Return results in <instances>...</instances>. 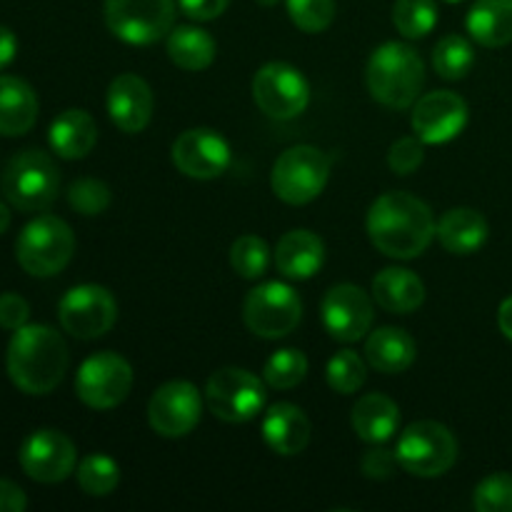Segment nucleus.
<instances>
[{
  "label": "nucleus",
  "instance_id": "1",
  "mask_svg": "<svg viewBox=\"0 0 512 512\" xmlns=\"http://www.w3.org/2000/svg\"><path fill=\"white\" fill-rule=\"evenodd\" d=\"M433 210L410 193H385L370 205L368 235L388 258L413 260L428 250L435 238Z\"/></svg>",
  "mask_w": 512,
  "mask_h": 512
},
{
  "label": "nucleus",
  "instance_id": "2",
  "mask_svg": "<svg viewBox=\"0 0 512 512\" xmlns=\"http://www.w3.org/2000/svg\"><path fill=\"white\" fill-rule=\"evenodd\" d=\"M68 345L50 325H23L8 345V375L28 395L53 393L68 370Z\"/></svg>",
  "mask_w": 512,
  "mask_h": 512
},
{
  "label": "nucleus",
  "instance_id": "3",
  "mask_svg": "<svg viewBox=\"0 0 512 512\" xmlns=\"http://www.w3.org/2000/svg\"><path fill=\"white\" fill-rule=\"evenodd\" d=\"M370 95L388 108L403 110L418 100L425 83V65L408 43H383L373 50L365 70Z\"/></svg>",
  "mask_w": 512,
  "mask_h": 512
},
{
  "label": "nucleus",
  "instance_id": "4",
  "mask_svg": "<svg viewBox=\"0 0 512 512\" xmlns=\"http://www.w3.org/2000/svg\"><path fill=\"white\" fill-rule=\"evenodd\" d=\"M0 190L13 208L23 213H38V210L50 208L58 198L60 170L43 150H20L5 165Z\"/></svg>",
  "mask_w": 512,
  "mask_h": 512
},
{
  "label": "nucleus",
  "instance_id": "5",
  "mask_svg": "<svg viewBox=\"0 0 512 512\" xmlns=\"http://www.w3.org/2000/svg\"><path fill=\"white\" fill-rule=\"evenodd\" d=\"M75 253V235L65 220L55 215H38L30 220L15 243L20 268L35 278L58 275Z\"/></svg>",
  "mask_w": 512,
  "mask_h": 512
},
{
  "label": "nucleus",
  "instance_id": "6",
  "mask_svg": "<svg viewBox=\"0 0 512 512\" xmlns=\"http://www.w3.org/2000/svg\"><path fill=\"white\" fill-rule=\"evenodd\" d=\"M398 465L418 478H440L458 460V443L445 425L420 420L405 428L395 448Z\"/></svg>",
  "mask_w": 512,
  "mask_h": 512
},
{
  "label": "nucleus",
  "instance_id": "7",
  "mask_svg": "<svg viewBox=\"0 0 512 512\" xmlns=\"http://www.w3.org/2000/svg\"><path fill=\"white\" fill-rule=\"evenodd\" d=\"M330 178V158L313 145L288 148L273 165V193L288 205H308L325 190Z\"/></svg>",
  "mask_w": 512,
  "mask_h": 512
},
{
  "label": "nucleus",
  "instance_id": "8",
  "mask_svg": "<svg viewBox=\"0 0 512 512\" xmlns=\"http://www.w3.org/2000/svg\"><path fill=\"white\" fill-rule=\"evenodd\" d=\"M175 0H105V25L130 45H153L173 30Z\"/></svg>",
  "mask_w": 512,
  "mask_h": 512
},
{
  "label": "nucleus",
  "instance_id": "9",
  "mask_svg": "<svg viewBox=\"0 0 512 512\" xmlns=\"http://www.w3.org/2000/svg\"><path fill=\"white\" fill-rule=\"evenodd\" d=\"M205 403L223 423H248L263 410L265 385L245 368H220L208 378Z\"/></svg>",
  "mask_w": 512,
  "mask_h": 512
},
{
  "label": "nucleus",
  "instance_id": "10",
  "mask_svg": "<svg viewBox=\"0 0 512 512\" xmlns=\"http://www.w3.org/2000/svg\"><path fill=\"white\" fill-rule=\"evenodd\" d=\"M303 318L298 293L285 283H263L248 293L243 303V320L250 333L265 340H278L293 333Z\"/></svg>",
  "mask_w": 512,
  "mask_h": 512
},
{
  "label": "nucleus",
  "instance_id": "11",
  "mask_svg": "<svg viewBox=\"0 0 512 512\" xmlns=\"http://www.w3.org/2000/svg\"><path fill=\"white\" fill-rule=\"evenodd\" d=\"M58 318L65 333L78 340H95L110 333L118 320V303L103 285H75L63 295Z\"/></svg>",
  "mask_w": 512,
  "mask_h": 512
},
{
  "label": "nucleus",
  "instance_id": "12",
  "mask_svg": "<svg viewBox=\"0 0 512 512\" xmlns=\"http://www.w3.org/2000/svg\"><path fill=\"white\" fill-rule=\"evenodd\" d=\"M130 388H133V368L123 355L110 350L83 360L75 378V393L93 410L115 408L128 398Z\"/></svg>",
  "mask_w": 512,
  "mask_h": 512
},
{
  "label": "nucleus",
  "instance_id": "13",
  "mask_svg": "<svg viewBox=\"0 0 512 512\" xmlns=\"http://www.w3.org/2000/svg\"><path fill=\"white\" fill-rule=\"evenodd\" d=\"M253 100L268 118H298L310 103V85L293 65L268 63L255 73Z\"/></svg>",
  "mask_w": 512,
  "mask_h": 512
},
{
  "label": "nucleus",
  "instance_id": "14",
  "mask_svg": "<svg viewBox=\"0 0 512 512\" xmlns=\"http://www.w3.org/2000/svg\"><path fill=\"white\" fill-rule=\"evenodd\" d=\"M203 415V398L188 380L160 385L148 403V423L163 438H185Z\"/></svg>",
  "mask_w": 512,
  "mask_h": 512
},
{
  "label": "nucleus",
  "instance_id": "15",
  "mask_svg": "<svg viewBox=\"0 0 512 512\" xmlns=\"http://www.w3.org/2000/svg\"><path fill=\"white\" fill-rule=\"evenodd\" d=\"M75 445L60 430H35L20 445V468L35 483H63L75 470Z\"/></svg>",
  "mask_w": 512,
  "mask_h": 512
},
{
  "label": "nucleus",
  "instance_id": "16",
  "mask_svg": "<svg viewBox=\"0 0 512 512\" xmlns=\"http://www.w3.org/2000/svg\"><path fill=\"white\" fill-rule=\"evenodd\" d=\"M410 125L425 145L450 143L468 125V105L453 90H435L415 103Z\"/></svg>",
  "mask_w": 512,
  "mask_h": 512
},
{
  "label": "nucleus",
  "instance_id": "17",
  "mask_svg": "<svg viewBox=\"0 0 512 512\" xmlns=\"http://www.w3.org/2000/svg\"><path fill=\"white\" fill-rule=\"evenodd\" d=\"M173 163L183 175L195 180H213L230 165V145L210 128H193L173 143Z\"/></svg>",
  "mask_w": 512,
  "mask_h": 512
},
{
  "label": "nucleus",
  "instance_id": "18",
  "mask_svg": "<svg viewBox=\"0 0 512 512\" xmlns=\"http://www.w3.org/2000/svg\"><path fill=\"white\" fill-rule=\"evenodd\" d=\"M323 325L330 338L355 343L373 325V300L358 285H335L323 298Z\"/></svg>",
  "mask_w": 512,
  "mask_h": 512
},
{
  "label": "nucleus",
  "instance_id": "19",
  "mask_svg": "<svg viewBox=\"0 0 512 512\" xmlns=\"http://www.w3.org/2000/svg\"><path fill=\"white\" fill-rule=\"evenodd\" d=\"M108 115L123 133H140L153 118V90L140 75L123 73L108 88Z\"/></svg>",
  "mask_w": 512,
  "mask_h": 512
},
{
  "label": "nucleus",
  "instance_id": "20",
  "mask_svg": "<svg viewBox=\"0 0 512 512\" xmlns=\"http://www.w3.org/2000/svg\"><path fill=\"white\" fill-rule=\"evenodd\" d=\"M310 420L298 405L293 403H278L265 413L263 418V438L273 453L298 455L308 448L310 443Z\"/></svg>",
  "mask_w": 512,
  "mask_h": 512
},
{
  "label": "nucleus",
  "instance_id": "21",
  "mask_svg": "<svg viewBox=\"0 0 512 512\" xmlns=\"http://www.w3.org/2000/svg\"><path fill=\"white\" fill-rule=\"evenodd\" d=\"M325 245L310 230H290L278 240L275 265L290 280H308L323 268Z\"/></svg>",
  "mask_w": 512,
  "mask_h": 512
},
{
  "label": "nucleus",
  "instance_id": "22",
  "mask_svg": "<svg viewBox=\"0 0 512 512\" xmlns=\"http://www.w3.org/2000/svg\"><path fill=\"white\" fill-rule=\"evenodd\" d=\"M50 148L65 160H80L98 143V125L93 115L80 108L63 110L50 125Z\"/></svg>",
  "mask_w": 512,
  "mask_h": 512
},
{
  "label": "nucleus",
  "instance_id": "23",
  "mask_svg": "<svg viewBox=\"0 0 512 512\" xmlns=\"http://www.w3.org/2000/svg\"><path fill=\"white\" fill-rule=\"evenodd\" d=\"M38 120V98L25 80L0 75V135L18 138Z\"/></svg>",
  "mask_w": 512,
  "mask_h": 512
},
{
  "label": "nucleus",
  "instance_id": "24",
  "mask_svg": "<svg viewBox=\"0 0 512 512\" xmlns=\"http://www.w3.org/2000/svg\"><path fill=\"white\" fill-rule=\"evenodd\" d=\"M373 300L388 313L408 315L425 300V285L413 270L385 268L373 280Z\"/></svg>",
  "mask_w": 512,
  "mask_h": 512
},
{
  "label": "nucleus",
  "instance_id": "25",
  "mask_svg": "<svg viewBox=\"0 0 512 512\" xmlns=\"http://www.w3.org/2000/svg\"><path fill=\"white\" fill-rule=\"evenodd\" d=\"M488 220L473 208H453L440 218L435 235L440 245L453 255H473L488 240Z\"/></svg>",
  "mask_w": 512,
  "mask_h": 512
},
{
  "label": "nucleus",
  "instance_id": "26",
  "mask_svg": "<svg viewBox=\"0 0 512 512\" xmlns=\"http://www.w3.org/2000/svg\"><path fill=\"white\" fill-rule=\"evenodd\" d=\"M353 430L360 440L370 445L388 443L400 425V408L388 395L368 393L355 403L353 408Z\"/></svg>",
  "mask_w": 512,
  "mask_h": 512
},
{
  "label": "nucleus",
  "instance_id": "27",
  "mask_svg": "<svg viewBox=\"0 0 512 512\" xmlns=\"http://www.w3.org/2000/svg\"><path fill=\"white\" fill-rule=\"evenodd\" d=\"M415 340L403 328H380L365 343V358L385 375L405 373L415 363Z\"/></svg>",
  "mask_w": 512,
  "mask_h": 512
},
{
  "label": "nucleus",
  "instance_id": "28",
  "mask_svg": "<svg viewBox=\"0 0 512 512\" xmlns=\"http://www.w3.org/2000/svg\"><path fill=\"white\" fill-rule=\"evenodd\" d=\"M465 25L470 38L485 48L512 43V0H478Z\"/></svg>",
  "mask_w": 512,
  "mask_h": 512
},
{
  "label": "nucleus",
  "instance_id": "29",
  "mask_svg": "<svg viewBox=\"0 0 512 512\" xmlns=\"http://www.w3.org/2000/svg\"><path fill=\"white\" fill-rule=\"evenodd\" d=\"M215 53L213 35L198 25H178L168 33V55L178 68L198 73L213 65Z\"/></svg>",
  "mask_w": 512,
  "mask_h": 512
},
{
  "label": "nucleus",
  "instance_id": "30",
  "mask_svg": "<svg viewBox=\"0 0 512 512\" xmlns=\"http://www.w3.org/2000/svg\"><path fill=\"white\" fill-rule=\"evenodd\" d=\"M475 50L470 40L463 35H445L433 50V68L438 70L440 78L460 80L473 70Z\"/></svg>",
  "mask_w": 512,
  "mask_h": 512
},
{
  "label": "nucleus",
  "instance_id": "31",
  "mask_svg": "<svg viewBox=\"0 0 512 512\" xmlns=\"http://www.w3.org/2000/svg\"><path fill=\"white\" fill-rule=\"evenodd\" d=\"M120 483V465L110 455H85L78 465V485L93 498L110 495Z\"/></svg>",
  "mask_w": 512,
  "mask_h": 512
},
{
  "label": "nucleus",
  "instance_id": "32",
  "mask_svg": "<svg viewBox=\"0 0 512 512\" xmlns=\"http://www.w3.org/2000/svg\"><path fill=\"white\" fill-rule=\"evenodd\" d=\"M393 23L405 38H425L438 23V5L435 0H395Z\"/></svg>",
  "mask_w": 512,
  "mask_h": 512
},
{
  "label": "nucleus",
  "instance_id": "33",
  "mask_svg": "<svg viewBox=\"0 0 512 512\" xmlns=\"http://www.w3.org/2000/svg\"><path fill=\"white\" fill-rule=\"evenodd\" d=\"M325 378H328V385L335 393L353 395L363 388L365 378H368V368H365V360L355 350H340L330 358Z\"/></svg>",
  "mask_w": 512,
  "mask_h": 512
},
{
  "label": "nucleus",
  "instance_id": "34",
  "mask_svg": "<svg viewBox=\"0 0 512 512\" xmlns=\"http://www.w3.org/2000/svg\"><path fill=\"white\" fill-rule=\"evenodd\" d=\"M305 373H308V358L300 350L285 348L278 350L265 363V383L275 390H290L298 383H303Z\"/></svg>",
  "mask_w": 512,
  "mask_h": 512
},
{
  "label": "nucleus",
  "instance_id": "35",
  "mask_svg": "<svg viewBox=\"0 0 512 512\" xmlns=\"http://www.w3.org/2000/svg\"><path fill=\"white\" fill-rule=\"evenodd\" d=\"M230 265L245 280H255L265 275L270 265V250L258 235H243L230 248Z\"/></svg>",
  "mask_w": 512,
  "mask_h": 512
},
{
  "label": "nucleus",
  "instance_id": "36",
  "mask_svg": "<svg viewBox=\"0 0 512 512\" xmlns=\"http://www.w3.org/2000/svg\"><path fill=\"white\" fill-rule=\"evenodd\" d=\"M288 15L303 33H323L335 20V0H288Z\"/></svg>",
  "mask_w": 512,
  "mask_h": 512
},
{
  "label": "nucleus",
  "instance_id": "37",
  "mask_svg": "<svg viewBox=\"0 0 512 512\" xmlns=\"http://www.w3.org/2000/svg\"><path fill=\"white\" fill-rule=\"evenodd\" d=\"M475 510L480 512H512V475L493 473L475 488Z\"/></svg>",
  "mask_w": 512,
  "mask_h": 512
},
{
  "label": "nucleus",
  "instance_id": "38",
  "mask_svg": "<svg viewBox=\"0 0 512 512\" xmlns=\"http://www.w3.org/2000/svg\"><path fill=\"white\" fill-rule=\"evenodd\" d=\"M70 208L80 215H100L110 205V188L100 180L83 178L75 180L68 190Z\"/></svg>",
  "mask_w": 512,
  "mask_h": 512
},
{
  "label": "nucleus",
  "instance_id": "39",
  "mask_svg": "<svg viewBox=\"0 0 512 512\" xmlns=\"http://www.w3.org/2000/svg\"><path fill=\"white\" fill-rule=\"evenodd\" d=\"M423 140L420 138H400L398 143H393L388 153V165L393 173L398 175H410L423 165Z\"/></svg>",
  "mask_w": 512,
  "mask_h": 512
},
{
  "label": "nucleus",
  "instance_id": "40",
  "mask_svg": "<svg viewBox=\"0 0 512 512\" xmlns=\"http://www.w3.org/2000/svg\"><path fill=\"white\" fill-rule=\"evenodd\" d=\"M30 318V305L23 295L18 293H5L0 295V328L5 330H20L28 325Z\"/></svg>",
  "mask_w": 512,
  "mask_h": 512
},
{
  "label": "nucleus",
  "instance_id": "41",
  "mask_svg": "<svg viewBox=\"0 0 512 512\" xmlns=\"http://www.w3.org/2000/svg\"><path fill=\"white\" fill-rule=\"evenodd\" d=\"M395 465H398L395 453H390V450H383V448H373L363 455V463H360V468H363L365 478L388 480L390 475H393Z\"/></svg>",
  "mask_w": 512,
  "mask_h": 512
},
{
  "label": "nucleus",
  "instance_id": "42",
  "mask_svg": "<svg viewBox=\"0 0 512 512\" xmlns=\"http://www.w3.org/2000/svg\"><path fill=\"white\" fill-rule=\"evenodd\" d=\"M230 0H178L180 10L193 20H215L225 13Z\"/></svg>",
  "mask_w": 512,
  "mask_h": 512
},
{
  "label": "nucleus",
  "instance_id": "43",
  "mask_svg": "<svg viewBox=\"0 0 512 512\" xmlns=\"http://www.w3.org/2000/svg\"><path fill=\"white\" fill-rule=\"evenodd\" d=\"M28 508V498L23 490L10 480L0 478V512H23Z\"/></svg>",
  "mask_w": 512,
  "mask_h": 512
},
{
  "label": "nucleus",
  "instance_id": "44",
  "mask_svg": "<svg viewBox=\"0 0 512 512\" xmlns=\"http://www.w3.org/2000/svg\"><path fill=\"white\" fill-rule=\"evenodd\" d=\"M15 53H18V38H15L13 30L0 25V70L13 63Z\"/></svg>",
  "mask_w": 512,
  "mask_h": 512
},
{
  "label": "nucleus",
  "instance_id": "45",
  "mask_svg": "<svg viewBox=\"0 0 512 512\" xmlns=\"http://www.w3.org/2000/svg\"><path fill=\"white\" fill-rule=\"evenodd\" d=\"M498 325H500V333H503L508 340H512V298L503 300V305H500Z\"/></svg>",
  "mask_w": 512,
  "mask_h": 512
},
{
  "label": "nucleus",
  "instance_id": "46",
  "mask_svg": "<svg viewBox=\"0 0 512 512\" xmlns=\"http://www.w3.org/2000/svg\"><path fill=\"white\" fill-rule=\"evenodd\" d=\"M10 228V213H8V205L0 203V235Z\"/></svg>",
  "mask_w": 512,
  "mask_h": 512
},
{
  "label": "nucleus",
  "instance_id": "47",
  "mask_svg": "<svg viewBox=\"0 0 512 512\" xmlns=\"http://www.w3.org/2000/svg\"><path fill=\"white\" fill-rule=\"evenodd\" d=\"M255 3H260V5H265V8H270V5H275V3H278V0H255Z\"/></svg>",
  "mask_w": 512,
  "mask_h": 512
},
{
  "label": "nucleus",
  "instance_id": "48",
  "mask_svg": "<svg viewBox=\"0 0 512 512\" xmlns=\"http://www.w3.org/2000/svg\"><path fill=\"white\" fill-rule=\"evenodd\" d=\"M445 3H463V0H445Z\"/></svg>",
  "mask_w": 512,
  "mask_h": 512
}]
</instances>
